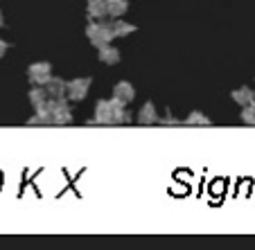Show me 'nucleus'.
<instances>
[{"label":"nucleus","mask_w":255,"mask_h":250,"mask_svg":"<svg viewBox=\"0 0 255 250\" xmlns=\"http://www.w3.org/2000/svg\"><path fill=\"white\" fill-rule=\"evenodd\" d=\"M93 79L91 77H75L72 82H66V99L68 101H82L88 95Z\"/></svg>","instance_id":"4"},{"label":"nucleus","mask_w":255,"mask_h":250,"mask_svg":"<svg viewBox=\"0 0 255 250\" xmlns=\"http://www.w3.org/2000/svg\"><path fill=\"white\" fill-rule=\"evenodd\" d=\"M48 106H50V122L52 124L63 126L72 122L70 106L66 104V99H48Z\"/></svg>","instance_id":"3"},{"label":"nucleus","mask_w":255,"mask_h":250,"mask_svg":"<svg viewBox=\"0 0 255 250\" xmlns=\"http://www.w3.org/2000/svg\"><path fill=\"white\" fill-rule=\"evenodd\" d=\"M111 29H113V36H129V34L135 32V25H131V23H127V20L118 18L116 23H111Z\"/></svg>","instance_id":"13"},{"label":"nucleus","mask_w":255,"mask_h":250,"mask_svg":"<svg viewBox=\"0 0 255 250\" xmlns=\"http://www.w3.org/2000/svg\"><path fill=\"white\" fill-rule=\"evenodd\" d=\"M138 122H140L142 126H147V124H156V122H158V113H156V106L151 104V101L142 104V108L138 111Z\"/></svg>","instance_id":"9"},{"label":"nucleus","mask_w":255,"mask_h":250,"mask_svg":"<svg viewBox=\"0 0 255 250\" xmlns=\"http://www.w3.org/2000/svg\"><path fill=\"white\" fill-rule=\"evenodd\" d=\"M231 97L235 104L246 106V104H251V101H255V90L249 86H242V88H235V90L231 92Z\"/></svg>","instance_id":"12"},{"label":"nucleus","mask_w":255,"mask_h":250,"mask_svg":"<svg viewBox=\"0 0 255 250\" xmlns=\"http://www.w3.org/2000/svg\"><path fill=\"white\" fill-rule=\"evenodd\" d=\"M5 52H7V43H5L2 39H0V59L5 57Z\"/></svg>","instance_id":"17"},{"label":"nucleus","mask_w":255,"mask_h":250,"mask_svg":"<svg viewBox=\"0 0 255 250\" xmlns=\"http://www.w3.org/2000/svg\"><path fill=\"white\" fill-rule=\"evenodd\" d=\"M242 108H244V111H242V122H244V124L255 126V101H251V104L242 106Z\"/></svg>","instance_id":"15"},{"label":"nucleus","mask_w":255,"mask_h":250,"mask_svg":"<svg viewBox=\"0 0 255 250\" xmlns=\"http://www.w3.org/2000/svg\"><path fill=\"white\" fill-rule=\"evenodd\" d=\"M48 101V95H45V88L43 86H34L32 90H29V104L36 108V106L45 104Z\"/></svg>","instance_id":"14"},{"label":"nucleus","mask_w":255,"mask_h":250,"mask_svg":"<svg viewBox=\"0 0 255 250\" xmlns=\"http://www.w3.org/2000/svg\"><path fill=\"white\" fill-rule=\"evenodd\" d=\"M43 88H45L48 99H66V82H63V79H59L52 75Z\"/></svg>","instance_id":"7"},{"label":"nucleus","mask_w":255,"mask_h":250,"mask_svg":"<svg viewBox=\"0 0 255 250\" xmlns=\"http://www.w3.org/2000/svg\"><path fill=\"white\" fill-rule=\"evenodd\" d=\"M91 122L95 124H125L131 122V115L127 113L125 104H120L118 99H100L95 106V117Z\"/></svg>","instance_id":"1"},{"label":"nucleus","mask_w":255,"mask_h":250,"mask_svg":"<svg viewBox=\"0 0 255 250\" xmlns=\"http://www.w3.org/2000/svg\"><path fill=\"white\" fill-rule=\"evenodd\" d=\"M97 59L102 63H106V66H116V63H120V50L113 48L111 43L102 45V48H97Z\"/></svg>","instance_id":"8"},{"label":"nucleus","mask_w":255,"mask_h":250,"mask_svg":"<svg viewBox=\"0 0 255 250\" xmlns=\"http://www.w3.org/2000/svg\"><path fill=\"white\" fill-rule=\"evenodd\" d=\"M86 36L95 48H102V45H109L116 36H113V29L109 23H102V20H91L86 27Z\"/></svg>","instance_id":"2"},{"label":"nucleus","mask_w":255,"mask_h":250,"mask_svg":"<svg viewBox=\"0 0 255 250\" xmlns=\"http://www.w3.org/2000/svg\"><path fill=\"white\" fill-rule=\"evenodd\" d=\"M86 14L91 20H102L106 14V0H88L86 5Z\"/></svg>","instance_id":"11"},{"label":"nucleus","mask_w":255,"mask_h":250,"mask_svg":"<svg viewBox=\"0 0 255 250\" xmlns=\"http://www.w3.org/2000/svg\"><path fill=\"white\" fill-rule=\"evenodd\" d=\"M185 124L188 126H194V124H201V126H210V120H208L203 113H199V111H194V113H190V117L185 120Z\"/></svg>","instance_id":"16"},{"label":"nucleus","mask_w":255,"mask_h":250,"mask_svg":"<svg viewBox=\"0 0 255 250\" xmlns=\"http://www.w3.org/2000/svg\"><path fill=\"white\" fill-rule=\"evenodd\" d=\"M113 99H118L120 104H129V101L135 99V88L131 86L129 82H118L113 86Z\"/></svg>","instance_id":"6"},{"label":"nucleus","mask_w":255,"mask_h":250,"mask_svg":"<svg viewBox=\"0 0 255 250\" xmlns=\"http://www.w3.org/2000/svg\"><path fill=\"white\" fill-rule=\"evenodd\" d=\"M2 23H5V16H2V11H0V27H2Z\"/></svg>","instance_id":"18"},{"label":"nucleus","mask_w":255,"mask_h":250,"mask_svg":"<svg viewBox=\"0 0 255 250\" xmlns=\"http://www.w3.org/2000/svg\"><path fill=\"white\" fill-rule=\"evenodd\" d=\"M129 11V0H106V14L111 18H122Z\"/></svg>","instance_id":"10"},{"label":"nucleus","mask_w":255,"mask_h":250,"mask_svg":"<svg viewBox=\"0 0 255 250\" xmlns=\"http://www.w3.org/2000/svg\"><path fill=\"white\" fill-rule=\"evenodd\" d=\"M27 77L32 82V86H45L48 79L52 77V66L48 61H39V63H32L27 68Z\"/></svg>","instance_id":"5"}]
</instances>
